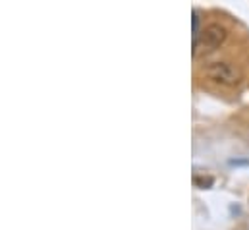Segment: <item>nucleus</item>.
<instances>
[{"instance_id": "nucleus-2", "label": "nucleus", "mask_w": 249, "mask_h": 230, "mask_svg": "<svg viewBox=\"0 0 249 230\" xmlns=\"http://www.w3.org/2000/svg\"><path fill=\"white\" fill-rule=\"evenodd\" d=\"M203 76H207L209 79L220 83V85H238L244 79V72L240 70V66L228 62V60H216V62H209L203 66Z\"/></svg>"}, {"instance_id": "nucleus-3", "label": "nucleus", "mask_w": 249, "mask_h": 230, "mask_svg": "<svg viewBox=\"0 0 249 230\" xmlns=\"http://www.w3.org/2000/svg\"><path fill=\"white\" fill-rule=\"evenodd\" d=\"M193 184H195L197 188H201V190H209V188L214 186V178L209 176V174H207V176H205V174H203V176L195 174V176H193Z\"/></svg>"}, {"instance_id": "nucleus-5", "label": "nucleus", "mask_w": 249, "mask_h": 230, "mask_svg": "<svg viewBox=\"0 0 249 230\" xmlns=\"http://www.w3.org/2000/svg\"><path fill=\"white\" fill-rule=\"evenodd\" d=\"M230 165H249V161H230Z\"/></svg>"}, {"instance_id": "nucleus-1", "label": "nucleus", "mask_w": 249, "mask_h": 230, "mask_svg": "<svg viewBox=\"0 0 249 230\" xmlns=\"http://www.w3.org/2000/svg\"><path fill=\"white\" fill-rule=\"evenodd\" d=\"M228 37V29L220 23H209L201 29L197 41H193V57L197 55H209V53H214Z\"/></svg>"}, {"instance_id": "nucleus-4", "label": "nucleus", "mask_w": 249, "mask_h": 230, "mask_svg": "<svg viewBox=\"0 0 249 230\" xmlns=\"http://www.w3.org/2000/svg\"><path fill=\"white\" fill-rule=\"evenodd\" d=\"M193 18H191V23H193V41H197V37H199V33H201V29H199V10L197 8H193Z\"/></svg>"}]
</instances>
